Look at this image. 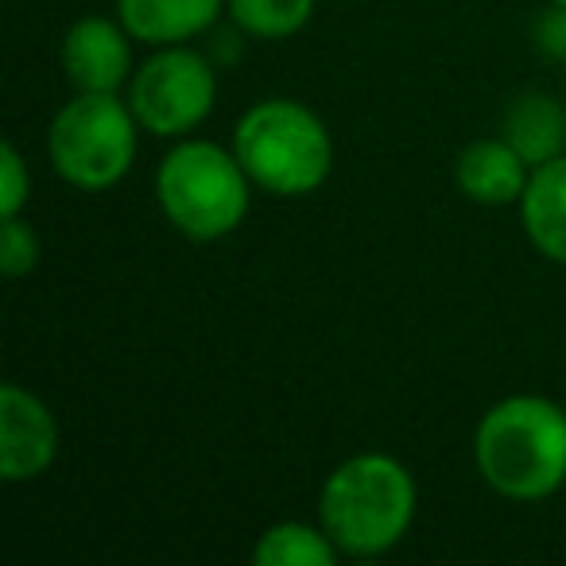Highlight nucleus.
I'll list each match as a JSON object with an SVG mask.
<instances>
[{"instance_id": "f3484780", "label": "nucleus", "mask_w": 566, "mask_h": 566, "mask_svg": "<svg viewBox=\"0 0 566 566\" xmlns=\"http://www.w3.org/2000/svg\"><path fill=\"white\" fill-rule=\"evenodd\" d=\"M532 40H535V48H539L543 59H551V63H566V4H551V9L539 12Z\"/></svg>"}, {"instance_id": "1a4fd4ad", "label": "nucleus", "mask_w": 566, "mask_h": 566, "mask_svg": "<svg viewBox=\"0 0 566 566\" xmlns=\"http://www.w3.org/2000/svg\"><path fill=\"white\" fill-rule=\"evenodd\" d=\"M532 179L527 159L504 136H481L454 159V182L478 206H520Z\"/></svg>"}, {"instance_id": "f8f14e48", "label": "nucleus", "mask_w": 566, "mask_h": 566, "mask_svg": "<svg viewBox=\"0 0 566 566\" xmlns=\"http://www.w3.org/2000/svg\"><path fill=\"white\" fill-rule=\"evenodd\" d=\"M501 136L527 159V167L551 164L566 151V105L551 94H520L501 120Z\"/></svg>"}, {"instance_id": "6e6552de", "label": "nucleus", "mask_w": 566, "mask_h": 566, "mask_svg": "<svg viewBox=\"0 0 566 566\" xmlns=\"http://www.w3.org/2000/svg\"><path fill=\"white\" fill-rule=\"evenodd\" d=\"M133 35L120 20L109 17H82L66 28L63 74L74 94H120L133 82Z\"/></svg>"}, {"instance_id": "423d86ee", "label": "nucleus", "mask_w": 566, "mask_h": 566, "mask_svg": "<svg viewBox=\"0 0 566 566\" xmlns=\"http://www.w3.org/2000/svg\"><path fill=\"white\" fill-rule=\"evenodd\" d=\"M218 71L221 66L190 43L156 48V55L144 59L128 82V105L144 133L159 140H182L195 133L218 102Z\"/></svg>"}, {"instance_id": "2eb2a0df", "label": "nucleus", "mask_w": 566, "mask_h": 566, "mask_svg": "<svg viewBox=\"0 0 566 566\" xmlns=\"http://www.w3.org/2000/svg\"><path fill=\"white\" fill-rule=\"evenodd\" d=\"M43 260V241L32 226L20 218H0V272L9 280H20V275H32Z\"/></svg>"}, {"instance_id": "9b49d317", "label": "nucleus", "mask_w": 566, "mask_h": 566, "mask_svg": "<svg viewBox=\"0 0 566 566\" xmlns=\"http://www.w3.org/2000/svg\"><path fill=\"white\" fill-rule=\"evenodd\" d=\"M516 210L532 249L551 264L566 268V151L551 164L532 167Z\"/></svg>"}, {"instance_id": "9d476101", "label": "nucleus", "mask_w": 566, "mask_h": 566, "mask_svg": "<svg viewBox=\"0 0 566 566\" xmlns=\"http://www.w3.org/2000/svg\"><path fill=\"white\" fill-rule=\"evenodd\" d=\"M226 0H117V20L136 43L175 48L213 32Z\"/></svg>"}, {"instance_id": "0eeeda50", "label": "nucleus", "mask_w": 566, "mask_h": 566, "mask_svg": "<svg viewBox=\"0 0 566 566\" xmlns=\"http://www.w3.org/2000/svg\"><path fill=\"white\" fill-rule=\"evenodd\" d=\"M59 419L32 388H0V478L9 485L40 481L59 458Z\"/></svg>"}, {"instance_id": "dca6fc26", "label": "nucleus", "mask_w": 566, "mask_h": 566, "mask_svg": "<svg viewBox=\"0 0 566 566\" xmlns=\"http://www.w3.org/2000/svg\"><path fill=\"white\" fill-rule=\"evenodd\" d=\"M32 202V171L17 144L0 148V218H20Z\"/></svg>"}, {"instance_id": "a211bd4d", "label": "nucleus", "mask_w": 566, "mask_h": 566, "mask_svg": "<svg viewBox=\"0 0 566 566\" xmlns=\"http://www.w3.org/2000/svg\"><path fill=\"white\" fill-rule=\"evenodd\" d=\"M551 4H566V0H551Z\"/></svg>"}, {"instance_id": "7ed1b4c3", "label": "nucleus", "mask_w": 566, "mask_h": 566, "mask_svg": "<svg viewBox=\"0 0 566 566\" xmlns=\"http://www.w3.org/2000/svg\"><path fill=\"white\" fill-rule=\"evenodd\" d=\"M252 187L275 198H307L334 171V136L311 105L264 97L233 128V144Z\"/></svg>"}, {"instance_id": "39448f33", "label": "nucleus", "mask_w": 566, "mask_h": 566, "mask_svg": "<svg viewBox=\"0 0 566 566\" xmlns=\"http://www.w3.org/2000/svg\"><path fill=\"white\" fill-rule=\"evenodd\" d=\"M140 120L120 94H74L48 125L51 171L74 190H113L136 164Z\"/></svg>"}, {"instance_id": "f257e3e1", "label": "nucleus", "mask_w": 566, "mask_h": 566, "mask_svg": "<svg viewBox=\"0 0 566 566\" xmlns=\"http://www.w3.org/2000/svg\"><path fill=\"white\" fill-rule=\"evenodd\" d=\"M473 465L496 496L535 504L566 485V408L547 396H504L473 431Z\"/></svg>"}, {"instance_id": "20e7f679", "label": "nucleus", "mask_w": 566, "mask_h": 566, "mask_svg": "<svg viewBox=\"0 0 566 566\" xmlns=\"http://www.w3.org/2000/svg\"><path fill=\"white\" fill-rule=\"evenodd\" d=\"M156 202L187 241H221L249 218L252 179L233 148L182 136L156 167Z\"/></svg>"}, {"instance_id": "4468645a", "label": "nucleus", "mask_w": 566, "mask_h": 566, "mask_svg": "<svg viewBox=\"0 0 566 566\" xmlns=\"http://www.w3.org/2000/svg\"><path fill=\"white\" fill-rule=\"evenodd\" d=\"M318 0H226V17L244 40H292L315 17Z\"/></svg>"}, {"instance_id": "f03ea898", "label": "nucleus", "mask_w": 566, "mask_h": 566, "mask_svg": "<svg viewBox=\"0 0 566 566\" xmlns=\"http://www.w3.org/2000/svg\"><path fill=\"white\" fill-rule=\"evenodd\" d=\"M419 512V485L392 454L365 450L334 465L318 493V524L346 558H380L400 547Z\"/></svg>"}, {"instance_id": "ddd939ff", "label": "nucleus", "mask_w": 566, "mask_h": 566, "mask_svg": "<svg viewBox=\"0 0 566 566\" xmlns=\"http://www.w3.org/2000/svg\"><path fill=\"white\" fill-rule=\"evenodd\" d=\"M342 551L326 535L323 524H307V520H280L260 532L256 547H252V563L256 566H334Z\"/></svg>"}]
</instances>
